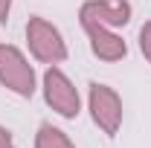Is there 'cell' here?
<instances>
[{
    "label": "cell",
    "mask_w": 151,
    "mask_h": 148,
    "mask_svg": "<svg viewBox=\"0 0 151 148\" xmlns=\"http://www.w3.org/2000/svg\"><path fill=\"white\" fill-rule=\"evenodd\" d=\"M137 41H139V52H142V58L151 64V20H145V23L139 26V35H137Z\"/></svg>",
    "instance_id": "obj_8"
},
{
    "label": "cell",
    "mask_w": 151,
    "mask_h": 148,
    "mask_svg": "<svg viewBox=\"0 0 151 148\" xmlns=\"http://www.w3.org/2000/svg\"><path fill=\"white\" fill-rule=\"evenodd\" d=\"M0 148H15V137L6 125H0Z\"/></svg>",
    "instance_id": "obj_9"
},
{
    "label": "cell",
    "mask_w": 151,
    "mask_h": 148,
    "mask_svg": "<svg viewBox=\"0 0 151 148\" xmlns=\"http://www.w3.org/2000/svg\"><path fill=\"white\" fill-rule=\"evenodd\" d=\"M35 148H76V142L67 137V131L44 122L35 134Z\"/></svg>",
    "instance_id": "obj_7"
},
{
    "label": "cell",
    "mask_w": 151,
    "mask_h": 148,
    "mask_svg": "<svg viewBox=\"0 0 151 148\" xmlns=\"http://www.w3.org/2000/svg\"><path fill=\"white\" fill-rule=\"evenodd\" d=\"M12 3L15 0H0V26L9 23V15H12Z\"/></svg>",
    "instance_id": "obj_10"
},
{
    "label": "cell",
    "mask_w": 151,
    "mask_h": 148,
    "mask_svg": "<svg viewBox=\"0 0 151 148\" xmlns=\"http://www.w3.org/2000/svg\"><path fill=\"white\" fill-rule=\"evenodd\" d=\"M26 50H29V58L38 61V64H47V67H58L64 64L70 50H67V41L61 35L52 20L41 18V15H32L26 20Z\"/></svg>",
    "instance_id": "obj_1"
},
{
    "label": "cell",
    "mask_w": 151,
    "mask_h": 148,
    "mask_svg": "<svg viewBox=\"0 0 151 148\" xmlns=\"http://www.w3.org/2000/svg\"><path fill=\"white\" fill-rule=\"evenodd\" d=\"M41 93L44 102L52 113H58L61 119H76L81 113V93L73 84V78L64 73L61 67H47L41 75Z\"/></svg>",
    "instance_id": "obj_3"
},
{
    "label": "cell",
    "mask_w": 151,
    "mask_h": 148,
    "mask_svg": "<svg viewBox=\"0 0 151 148\" xmlns=\"http://www.w3.org/2000/svg\"><path fill=\"white\" fill-rule=\"evenodd\" d=\"M81 29H84V35H87V47H90V52H93L99 61L116 64V61H122V58L128 55V44H125V38L119 35L116 29L93 26V23H87V26H81Z\"/></svg>",
    "instance_id": "obj_6"
},
{
    "label": "cell",
    "mask_w": 151,
    "mask_h": 148,
    "mask_svg": "<svg viewBox=\"0 0 151 148\" xmlns=\"http://www.w3.org/2000/svg\"><path fill=\"white\" fill-rule=\"evenodd\" d=\"M87 111L93 125L105 137H116L125 119V108H122V96L105 81H90L87 84Z\"/></svg>",
    "instance_id": "obj_4"
},
{
    "label": "cell",
    "mask_w": 151,
    "mask_h": 148,
    "mask_svg": "<svg viewBox=\"0 0 151 148\" xmlns=\"http://www.w3.org/2000/svg\"><path fill=\"white\" fill-rule=\"evenodd\" d=\"M0 87L20 99H32L41 87L32 61L15 44H0Z\"/></svg>",
    "instance_id": "obj_2"
},
{
    "label": "cell",
    "mask_w": 151,
    "mask_h": 148,
    "mask_svg": "<svg viewBox=\"0 0 151 148\" xmlns=\"http://www.w3.org/2000/svg\"><path fill=\"white\" fill-rule=\"evenodd\" d=\"M131 3L128 0H84L78 9V23L87 26H108V29H122L131 23Z\"/></svg>",
    "instance_id": "obj_5"
}]
</instances>
